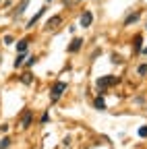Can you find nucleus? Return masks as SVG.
<instances>
[{
  "instance_id": "1",
  "label": "nucleus",
  "mask_w": 147,
  "mask_h": 149,
  "mask_svg": "<svg viewBox=\"0 0 147 149\" xmlns=\"http://www.w3.org/2000/svg\"><path fill=\"white\" fill-rule=\"evenodd\" d=\"M118 83V77H114V74H106V77L98 79V87H100V93L104 95V93H108V87L110 85H116Z\"/></svg>"
},
{
  "instance_id": "2",
  "label": "nucleus",
  "mask_w": 147,
  "mask_h": 149,
  "mask_svg": "<svg viewBox=\"0 0 147 149\" xmlns=\"http://www.w3.org/2000/svg\"><path fill=\"white\" fill-rule=\"evenodd\" d=\"M68 85L64 83V81H58V83H54V87H52V93H50V97H52V102H58L60 100V95L64 93V89H66Z\"/></svg>"
},
{
  "instance_id": "3",
  "label": "nucleus",
  "mask_w": 147,
  "mask_h": 149,
  "mask_svg": "<svg viewBox=\"0 0 147 149\" xmlns=\"http://www.w3.org/2000/svg\"><path fill=\"white\" fill-rule=\"evenodd\" d=\"M60 23H62V17H60V15H54L52 19H48L46 27H48V29H54V27H58Z\"/></svg>"
},
{
  "instance_id": "4",
  "label": "nucleus",
  "mask_w": 147,
  "mask_h": 149,
  "mask_svg": "<svg viewBox=\"0 0 147 149\" xmlns=\"http://www.w3.org/2000/svg\"><path fill=\"white\" fill-rule=\"evenodd\" d=\"M81 46H83V40H81V37H75V40H72V44L68 46V52H79Z\"/></svg>"
},
{
  "instance_id": "5",
  "label": "nucleus",
  "mask_w": 147,
  "mask_h": 149,
  "mask_svg": "<svg viewBox=\"0 0 147 149\" xmlns=\"http://www.w3.org/2000/svg\"><path fill=\"white\" fill-rule=\"evenodd\" d=\"M91 21H93V15H91V13H85V15L81 17V27H89Z\"/></svg>"
},
{
  "instance_id": "6",
  "label": "nucleus",
  "mask_w": 147,
  "mask_h": 149,
  "mask_svg": "<svg viewBox=\"0 0 147 149\" xmlns=\"http://www.w3.org/2000/svg\"><path fill=\"white\" fill-rule=\"evenodd\" d=\"M21 124H23V128H29L31 126V112H25V114H23Z\"/></svg>"
},
{
  "instance_id": "7",
  "label": "nucleus",
  "mask_w": 147,
  "mask_h": 149,
  "mask_svg": "<svg viewBox=\"0 0 147 149\" xmlns=\"http://www.w3.org/2000/svg\"><path fill=\"white\" fill-rule=\"evenodd\" d=\"M44 13H46V8H40V13H38V15H35V17H31V21L27 23V27H33L35 23H38V21H40V17H42Z\"/></svg>"
},
{
  "instance_id": "8",
  "label": "nucleus",
  "mask_w": 147,
  "mask_h": 149,
  "mask_svg": "<svg viewBox=\"0 0 147 149\" xmlns=\"http://www.w3.org/2000/svg\"><path fill=\"white\" fill-rule=\"evenodd\" d=\"M137 21H139V13H133V15H128V17H126L124 25H133V23H137Z\"/></svg>"
},
{
  "instance_id": "9",
  "label": "nucleus",
  "mask_w": 147,
  "mask_h": 149,
  "mask_svg": "<svg viewBox=\"0 0 147 149\" xmlns=\"http://www.w3.org/2000/svg\"><path fill=\"white\" fill-rule=\"evenodd\" d=\"M141 44H143V37L137 35L135 40H133V48H135V52H141Z\"/></svg>"
},
{
  "instance_id": "10",
  "label": "nucleus",
  "mask_w": 147,
  "mask_h": 149,
  "mask_svg": "<svg viewBox=\"0 0 147 149\" xmlns=\"http://www.w3.org/2000/svg\"><path fill=\"white\" fill-rule=\"evenodd\" d=\"M27 4H29V0H21V4L17 6V15H23L25 8H27Z\"/></svg>"
},
{
  "instance_id": "11",
  "label": "nucleus",
  "mask_w": 147,
  "mask_h": 149,
  "mask_svg": "<svg viewBox=\"0 0 147 149\" xmlns=\"http://www.w3.org/2000/svg\"><path fill=\"white\" fill-rule=\"evenodd\" d=\"M23 62H25V52H19V56H17V60H15V66L19 68Z\"/></svg>"
},
{
  "instance_id": "12",
  "label": "nucleus",
  "mask_w": 147,
  "mask_h": 149,
  "mask_svg": "<svg viewBox=\"0 0 147 149\" xmlns=\"http://www.w3.org/2000/svg\"><path fill=\"white\" fill-rule=\"evenodd\" d=\"M27 46H29V40H21L19 44H17V50H19V52H25Z\"/></svg>"
},
{
  "instance_id": "13",
  "label": "nucleus",
  "mask_w": 147,
  "mask_h": 149,
  "mask_svg": "<svg viewBox=\"0 0 147 149\" xmlns=\"http://www.w3.org/2000/svg\"><path fill=\"white\" fill-rule=\"evenodd\" d=\"M93 106H95V108H98V110H106V102H104V100H102V97H98V100H95V102H93Z\"/></svg>"
},
{
  "instance_id": "14",
  "label": "nucleus",
  "mask_w": 147,
  "mask_h": 149,
  "mask_svg": "<svg viewBox=\"0 0 147 149\" xmlns=\"http://www.w3.org/2000/svg\"><path fill=\"white\" fill-rule=\"evenodd\" d=\"M21 81H23L25 85H29V83L33 81V77H31V72H25V74H23V79H21Z\"/></svg>"
},
{
  "instance_id": "15",
  "label": "nucleus",
  "mask_w": 147,
  "mask_h": 149,
  "mask_svg": "<svg viewBox=\"0 0 147 149\" xmlns=\"http://www.w3.org/2000/svg\"><path fill=\"white\" fill-rule=\"evenodd\" d=\"M8 145H10V139H8V137H4L2 141H0V149H6Z\"/></svg>"
},
{
  "instance_id": "16",
  "label": "nucleus",
  "mask_w": 147,
  "mask_h": 149,
  "mask_svg": "<svg viewBox=\"0 0 147 149\" xmlns=\"http://www.w3.org/2000/svg\"><path fill=\"white\" fill-rule=\"evenodd\" d=\"M137 72H139V74H145V72H147V64H141V66L137 68Z\"/></svg>"
},
{
  "instance_id": "17",
  "label": "nucleus",
  "mask_w": 147,
  "mask_h": 149,
  "mask_svg": "<svg viewBox=\"0 0 147 149\" xmlns=\"http://www.w3.org/2000/svg\"><path fill=\"white\" fill-rule=\"evenodd\" d=\"M2 42H4L6 46H10V44H13L15 40H13V37H10V35H4V40H2Z\"/></svg>"
},
{
  "instance_id": "18",
  "label": "nucleus",
  "mask_w": 147,
  "mask_h": 149,
  "mask_svg": "<svg viewBox=\"0 0 147 149\" xmlns=\"http://www.w3.org/2000/svg\"><path fill=\"white\" fill-rule=\"evenodd\" d=\"M139 137H147V126H141L139 128Z\"/></svg>"
},
{
  "instance_id": "19",
  "label": "nucleus",
  "mask_w": 147,
  "mask_h": 149,
  "mask_svg": "<svg viewBox=\"0 0 147 149\" xmlns=\"http://www.w3.org/2000/svg\"><path fill=\"white\" fill-rule=\"evenodd\" d=\"M35 62H38V58H35V56H31V58H29V60H27V66H33V64H35Z\"/></svg>"
},
{
  "instance_id": "20",
  "label": "nucleus",
  "mask_w": 147,
  "mask_h": 149,
  "mask_svg": "<svg viewBox=\"0 0 147 149\" xmlns=\"http://www.w3.org/2000/svg\"><path fill=\"white\" fill-rule=\"evenodd\" d=\"M62 145H64V147H68V145H70V137H66V139L62 141Z\"/></svg>"
},
{
  "instance_id": "21",
  "label": "nucleus",
  "mask_w": 147,
  "mask_h": 149,
  "mask_svg": "<svg viewBox=\"0 0 147 149\" xmlns=\"http://www.w3.org/2000/svg\"><path fill=\"white\" fill-rule=\"evenodd\" d=\"M6 128H8V124H0V133H4Z\"/></svg>"
},
{
  "instance_id": "22",
  "label": "nucleus",
  "mask_w": 147,
  "mask_h": 149,
  "mask_svg": "<svg viewBox=\"0 0 147 149\" xmlns=\"http://www.w3.org/2000/svg\"><path fill=\"white\" fill-rule=\"evenodd\" d=\"M143 54H147V46H145V48H143Z\"/></svg>"
}]
</instances>
